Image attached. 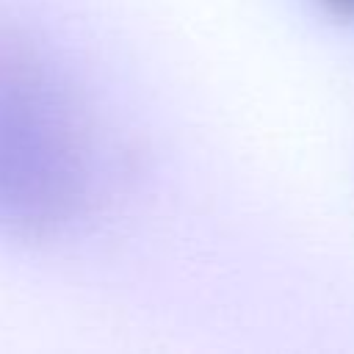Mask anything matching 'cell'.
Segmentation results:
<instances>
[{"instance_id":"6da1fadb","label":"cell","mask_w":354,"mask_h":354,"mask_svg":"<svg viewBox=\"0 0 354 354\" xmlns=\"http://www.w3.org/2000/svg\"><path fill=\"white\" fill-rule=\"evenodd\" d=\"M69 72L33 36L0 28V235L69 232L97 191V136Z\"/></svg>"},{"instance_id":"7a4b0ae2","label":"cell","mask_w":354,"mask_h":354,"mask_svg":"<svg viewBox=\"0 0 354 354\" xmlns=\"http://www.w3.org/2000/svg\"><path fill=\"white\" fill-rule=\"evenodd\" d=\"M326 14L343 22H354V0H318Z\"/></svg>"}]
</instances>
